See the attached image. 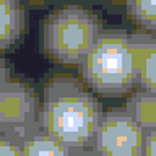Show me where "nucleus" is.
Here are the masks:
<instances>
[{"label": "nucleus", "mask_w": 156, "mask_h": 156, "mask_svg": "<svg viewBox=\"0 0 156 156\" xmlns=\"http://www.w3.org/2000/svg\"><path fill=\"white\" fill-rule=\"evenodd\" d=\"M101 117L99 101L76 78L54 76L44 90L41 125L68 150L90 146Z\"/></svg>", "instance_id": "nucleus-1"}, {"label": "nucleus", "mask_w": 156, "mask_h": 156, "mask_svg": "<svg viewBox=\"0 0 156 156\" xmlns=\"http://www.w3.org/2000/svg\"><path fill=\"white\" fill-rule=\"evenodd\" d=\"M83 80L104 96L130 91L138 76V62L130 34L124 29H102L81 63Z\"/></svg>", "instance_id": "nucleus-2"}, {"label": "nucleus", "mask_w": 156, "mask_h": 156, "mask_svg": "<svg viewBox=\"0 0 156 156\" xmlns=\"http://www.w3.org/2000/svg\"><path fill=\"white\" fill-rule=\"evenodd\" d=\"M102 29L91 10L75 5L58 8L44 23V51L58 63L81 65Z\"/></svg>", "instance_id": "nucleus-3"}, {"label": "nucleus", "mask_w": 156, "mask_h": 156, "mask_svg": "<svg viewBox=\"0 0 156 156\" xmlns=\"http://www.w3.org/2000/svg\"><path fill=\"white\" fill-rule=\"evenodd\" d=\"M145 130L127 109L102 112L90 148L99 156H143Z\"/></svg>", "instance_id": "nucleus-4"}, {"label": "nucleus", "mask_w": 156, "mask_h": 156, "mask_svg": "<svg viewBox=\"0 0 156 156\" xmlns=\"http://www.w3.org/2000/svg\"><path fill=\"white\" fill-rule=\"evenodd\" d=\"M41 112L37 111L36 94L23 83L8 81L0 91V133L21 140L29 129L37 125Z\"/></svg>", "instance_id": "nucleus-5"}, {"label": "nucleus", "mask_w": 156, "mask_h": 156, "mask_svg": "<svg viewBox=\"0 0 156 156\" xmlns=\"http://www.w3.org/2000/svg\"><path fill=\"white\" fill-rule=\"evenodd\" d=\"M138 62L136 83L141 90L156 93V34H130Z\"/></svg>", "instance_id": "nucleus-6"}, {"label": "nucleus", "mask_w": 156, "mask_h": 156, "mask_svg": "<svg viewBox=\"0 0 156 156\" xmlns=\"http://www.w3.org/2000/svg\"><path fill=\"white\" fill-rule=\"evenodd\" d=\"M24 23L26 18L20 0H0V51H7L20 41Z\"/></svg>", "instance_id": "nucleus-7"}, {"label": "nucleus", "mask_w": 156, "mask_h": 156, "mask_svg": "<svg viewBox=\"0 0 156 156\" xmlns=\"http://www.w3.org/2000/svg\"><path fill=\"white\" fill-rule=\"evenodd\" d=\"M21 156H68L67 146L57 141L42 129L41 122L29 129L20 140Z\"/></svg>", "instance_id": "nucleus-8"}, {"label": "nucleus", "mask_w": 156, "mask_h": 156, "mask_svg": "<svg viewBox=\"0 0 156 156\" xmlns=\"http://www.w3.org/2000/svg\"><path fill=\"white\" fill-rule=\"evenodd\" d=\"M125 109L143 130L156 127V93L148 90L133 93L127 101Z\"/></svg>", "instance_id": "nucleus-9"}, {"label": "nucleus", "mask_w": 156, "mask_h": 156, "mask_svg": "<svg viewBox=\"0 0 156 156\" xmlns=\"http://www.w3.org/2000/svg\"><path fill=\"white\" fill-rule=\"evenodd\" d=\"M132 20L143 29H151L156 24V0H125Z\"/></svg>", "instance_id": "nucleus-10"}, {"label": "nucleus", "mask_w": 156, "mask_h": 156, "mask_svg": "<svg viewBox=\"0 0 156 156\" xmlns=\"http://www.w3.org/2000/svg\"><path fill=\"white\" fill-rule=\"evenodd\" d=\"M0 156H21L20 140L12 135L0 133Z\"/></svg>", "instance_id": "nucleus-11"}, {"label": "nucleus", "mask_w": 156, "mask_h": 156, "mask_svg": "<svg viewBox=\"0 0 156 156\" xmlns=\"http://www.w3.org/2000/svg\"><path fill=\"white\" fill-rule=\"evenodd\" d=\"M143 156H156V127L145 130Z\"/></svg>", "instance_id": "nucleus-12"}, {"label": "nucleus", "mask_w": 156, "mask_h": 156, "mask_svg": "<svg viewBox=\"0 0 156 156\" xmlns=\"http://www.w3.org/2000/svg\"><path fill=\"white\" fill-rule=\"evenodd\" d=\"M10 81V70H8V65L7 62L3 60L2 57H0V91H2V88L7 85Z\"/></svg>", "instance_id": "nucleus-13"}, {"label": "nucleus", "mask_w": 156, "mask_h": 156, "mask_svg": "<svg viewBox=\"0 0 156 156\" xmlns=\"http://www.w3.org/2000/svg\"><path fill=\"white\" fill-rule=\"evenodd\" d=\"M68 156H99L93 148L86 146V148H75L68 151Z\"/></svg>", "instance_id": "nucleus-14"}, {"label": "nucleus", "mask_w": 156, "mask_h": 156, "mask_svg": "<svg viewBox=\"0 0 156 156\" xmlns=\"http://www.w3.org/2000/svg\"><path fill=\"white\" fill-rule=\"evenodd\" d=\"M26 2L33 3V5H42V3H46L47 0H26Z\"/></svg>", "instance_id": "nucleus-15"}, {"label": "nucleus", "mask_w": 156, "mask_h": 156, "mask_svg": "<svg viewBox=\"0 0 156 156\" xmlns=\"http://www.w3.org/2000/svg\"><path fill=\"white\" fill-rule=\"evenodd\" d=\"M151 33H153V34H156V24H154V28L151 29Z\"/></svg>", "instance_id": "nucleus-16"}]
</instances>
